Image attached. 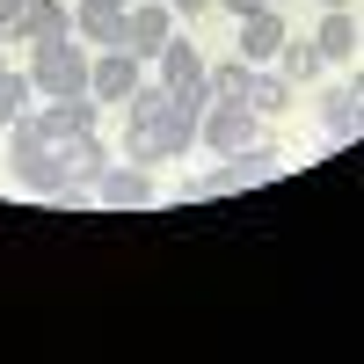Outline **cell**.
Returning <instances> with one entry per match:
<instances>
[{"label":"cell","mask_w":364,"mask_h":364,"mask_svg":"<svg viewBox=\"0 0 364 364\" xmlns=\"http://www.w3.org/2000/svg\"><path fill=\"white\" fill-rule=\"evenodd\" d=\"M291 95H299V87H291L284 73H262V66H255V80H248V109H255V117H284Z\"/></svg>","instance_id":"18"},{"label":"cell","mask_w":364,"mask_h":364,"mask_svg":"<svg viewBox=\"0 0 364 364\" xmlns=\"http://www.w3.org/2000/svg\"><path fill=\"white\" fill-rule=\"evenodd\" d=\"M124 15H132V0H73V29L95 51H124Z\"/></svg>","instance_id":"7"},{"label":"cell","mask_w":364,"mask_h":364,"mask_svg":"<svg viewBox=\"0 0 364 364\" xmlns=\"http://www.w3.org/2000/svg\"><path fill=\"white\" fill-rule=\"evenodd\" d=\"M350 87H357V95H364V66H357V80H350Z\"/></svg>","instance_id":"24"},{"label":"cell","mask_w":364,"mask_h":364,"mask_svg":"<svg viewBox=\"0 0 364 364\" xmlns=\"http://www.w3.org/2000/svg\"><path fill=\"white\" fill-rule=\"evenodd\" d=\"M95 204L102 211H154L161 204V182H154V168H139V161H109L95 175Z\"/></svg>","instance_id":"3"},{"label":"cell","mask_w":364,"mask_h":364,"mask_svg":"<svg viewBox=\"0 0 364 364\" xmlns=\"http://www.w3.org/2000/svg\"><path fill=\"white\" fill-rule=\"evenodd\" d=\"M168 8H175V15H204L211 0H168Z\"/></svg>","instance_id":"23"},{"label":"cell","mask_w":364,"mask_h":364,"mask_svg":"<svg viewBox=\"0 0 364 364\" xmlns=\"http://www.w3.org/2000/svg\"><path fill=\"white\" fill-rule=\"evenodd\" d=\"M277 8H284V0H277Z\"/></svg>","instance_id":"26"},{"label":"cell","mask_w":364,"mask_h":364,"mask_svg":"<svg viewBox=\"0 0 364 364\" xmlns=\"http://www.w3.org/2000/svg\"><path fill=\"white\" fill-rule=\"evenodd\" d=\"M29 102H37V80H29V66H8V58H0V132H8Z\"/></svg>","instance_id":"16"},{"label":"cell","mask_w":364,"mask_h":364,"mask_svg":"<svg viewBox=\"0 0 364 364\" xmlns=\"http://www.w3.org/2000/svg\"><path fill=\"white\" fill-rule=\"evenodd\" d=\"M321 66H328V58L314 51V37H284V44H277V73H284L291 87H306V80H314Z\"/></svg>","instance_id":"17"},{"label":"cell","mask_w":364,"mask_h":364,"mask_svg":"<svg viewBox=\"0 0 364 364\" xmlns=\"http://www.w3.org/2000/svg\"><path fill=\"white\" fill-rule=\"evenodd\" d=\"M284 37H291V29H284V15H277V0L255 8V15H240V58H248V66H269Z\"/></svg>","instance_id":"10"},{"label":"cell","mask_w":364,"mask_h":364,"mask_svg":"<svg viewBox=\"0 0 364 364\" xmlns=\"http://www.w3.org/2000/svg\"><path fill=\"white\" fill-rule=\"evenodd\" d=\"M321 8H350V0H321Z\"/></svg>","instance_id":"25"},{"label":"cell","mask_w":364,"mask_h":364,"mask_svg":"<svg viewBox=\"0 0 364 364\" xmlns=\"http://www.w3.org/2000/svg\"><path fill=\"white\" fill-rule=\"evenodd\" d=\"M321 132H328V146L364 139V95H357V87H336V95H321Z\"/></svg>","instance_id":"13"},{"label":"cell","mask_w":364,"mask_h":364,"mask_svg":"<svg viewBox=\"0 0 364 364\" xmlns=\"http://www.w3.org/2000/svg\"><path fill=\"white\" fill-rule=\"evenodd\" d=\"M197 132H204V95H175V87H168V102H161V117H154L161 154H168V161H182V154L197 146Z\"/></svg>","instance_id":"5"},{"label":"cell","mask_w":364,"mask_h":364,"mask_svg":"<svg viewBox=\"0 0 364 364\" xmlns=\"http://www.w3.org/2000/svg\"><path fill=\"white\" fill-rule=\"evenodd\" d=\"M248 80H255V66H248V58H226V66H211V73H204L211 102H248Z\"/></svg>","instance_id":"19"},{"label":"cell","mask_w":364,"mask_h":364,"mask_svg":"<svg viewBox=\"0 0 364 364\" xmlns=\"http://www.w3.org/2000/svg\"><path fill=\"white\" fill-rule=\"evenodd\" d=\"M269 175H277V154L255 139V146H240V154H226L211 175H197L182 197H233V190H248V182H269Z\"/></svg>","instance_id":"2"},{"label":"cell","mask_w":364,"mask_h":364,"mask_svg":"<svg viewBox=\"0 0 364 364\" xmlns=\"http://www.w3.org/2000/svg\"><path fill=\"white\" fill-rule=\"evenodd\" d=\"M204 73H211V66H204V51H197L190 37H168V44H161V80L175 87V95H204V102H211Z\"/></svg>","instance_id":"8"},{"label":"cell","mask_w":364,"mask_h":364,"mask_svg":"<svg viewBox=\"0 0 364 364\" xmlns=\"http://www.w3.org/2000/svg\"><path fill=\"white\" fill-rule=\"evenodd\" d=\"M219 8H226V15L240 22V15H255V8H269V0H219Z\"/></svg>","instance_id":"22"},{"label":"cell","mask_w":364,"mask_h":364,"mask_svg":"<svg viewBox=\"0 0 364 364\" xmlns=\"http://www.w3.org/2000/svg\"><path fill=\"white\" fill-rule=\"evenodd\" d=\"M139 66H146V58H132V51H102V58H95V80H87V95H95V102H124L132 87L146 80Z\"/></svg>","instance_id":"11"},{"label":"cell","mask_w":364,"mask_h":364,"mask_svg":"<svg viewBox=\"0 0 364 364\" xmlns=\"http://www.w3.org/2000/svg\"><path fill=\"white\" fill-rule=\"evenodd\" d=\"M66 37H80L73 29V0H37V8L22 15V29H15V44H66Z\"/></svg>","instance_id":"9"},{"label":"cell","mask_w":364,"mask_h":364,"mask_svg":"<svg viewBox=\"0 0 364 364\" xmlns=\"http://www.w3.org/2000/svg\"><path fill=\"white\" fill-rule=\"evenodd\" d=\"M255 124H262V117H255L248 102H204V132H197V146H211V154L226 161V154H240V146L262 139Z\"/></svg>","instance_id":"4"},{"label":"cell","mask_w":364,"mask_h":364,"mask_svg":"<svg viewBox=\"0 0 364 364\" xmlns=\"http://www.w3.org/2000/svg\"><path fill=\"white\" fill-rule=\"evenodd\" d=\"M29 80H37L44 102H58V95H87L95 58H87L80 37H66V44H37V51H29Z\"/></svg>","instance_id":"1"},{"label":"cell","mask_w":364,"mask_h":364,"mask_svg":"<svg viewBox=\"0 0 364 364\" xmlns=\"http://www.w3.org/2000/svg\"><path fill=\"white\" fill-rule=\"evenodd\" d=\"M95 117H102L95 95H58L37 109V124H44V139H73V132H95Z\"/></svg>","instance_id":"12"},{"label":"cell","mask_w":364,"mask_h":364,"mask_svg":"<svg viewBox=\"0 0 364 364\" xmlns=\"http://www.w3.org/2000/svg\"><path fill=\"white\" fill-rule=\"evenodd\" d=\"M51 146H58V161H66V175H80V182H95L109 168V146L95 132H73V139H51Z\"/></svg>","instance_id":"15"},{"label":"cell","mask_w":364,"mask_h":364,"mask_svg":"<svg viewBox=\"0 0 364 364\" xmlns=\"http://www.w3.org/2000/svg\"><path fill=\"white\" fill-rule=\"evenodd\" d=\"M168 37H175V8H168V0H132V15H124V51H132V58H161Z\"/></svg>","instance_id":"6"},{"label":"cell","mask_w":364,"mask_h":364,"mask_svg":"<svg viewBox=\"0 0 364 364\" xmlns=\"http://www.w3.org/2000/svg\"><path fill=\"white\" fill-rule=\"evenodd\" d=\"M124 161H139V168H161L168 154H161V139L146 132V124H124Z\"/></svg>","instance_id":"20"},{"label":"cell","mask_w":364,"mask_h":364,"mask_svg":"<svg viewBox=\"0 0 364 364\" xmlns=\"http://www.w3.org/2000/svg\"><path fill=\"white\" fill-rule=\"evenodd\" d=\"M29 8H37V0H0V37H8V44H15V29H22Z\"/></svg>","instance_id":"21"},{"label":"cell","mask_w":364,"mask_h":364,"mask_svg":"<svg viewBox=\"0 0 364 364\" xmlns=\"http://www.w3.org/2000/svg\"><path fill=\"white\" fill-rule=\"evenodd\" d=\"M314 51H321V58H336V66H343V58H357V15H350V8H321Z\"/></svg>","instance_id":"14"}]
</instances>
